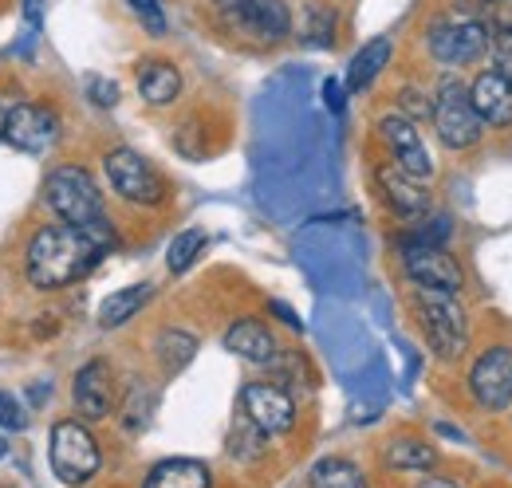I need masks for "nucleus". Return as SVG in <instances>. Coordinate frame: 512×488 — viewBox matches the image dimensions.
<instances>
[{
	"label": "nucleus",
	"mask_w": 512,
	"mask_h": 488,
	"mask_svg": "<svg viewBox=\"0 0 512 488\" xmlns=\"http://www.w3.org/2000/svg\"><path fill=\"white\" fill-rule=\"evenodd\" d=\"M115 244L111 225L99 229H79V225H44L32 241H28V256H24V272L32 280V288L40 292H60L67 284L83 280L103 252Z\"/></svg>",
	"instance_id": "1"
},
{
	"label": "nucleus",
	"mask_w": 512,
	"mask_h": 488,
	"mask_svg": "<svg viewBox=\"0 0 512 488\" xmlns=\"http://www.w3.org/2000/svg\"><path fill=\"white\" fill-rule=\"evenodd\" d=\"M44 197L52 205V213L64 225H79V229H99L107 225V209H103V193L95 178L83 166H56L44 182Z\"/></svg>",
	"instance_id": "2"
},
{
	"label": "nucleus",
	"mask_w": 512,
	"mask_h": 488,
	"mask_svg": "<svg viewBox=\"0 0 512 488\" xmlns=\"http://www.w3.org/2000/svg\"><path fill=\"white\" fill-rule=\"evenodd\" d=\"M414 311H418V327L430 343V351L453 363L465 355L469 347V323H465V307L457 304V296L449 292H430V288H414Z\"/></svg>",
	"instance_id": "3"
},
{
	"label": "nucleus",
	"mask_w": 512,
	"mask_h": 488,
	"mask_svg": "<svg viewBox=\"0 0 512 488\" xmlns=\"http://www.w3.org/2000/svg\"><path fill=\"white\" fill-rule=\"evenodd\" d=\"M430 119H434V130L442 138V146L449 150H469L481 142V130L485 122L477 119L473 103H469V87L461 79H442L438 91H434V103H430Z\"/></svg>",
	"instance_id": "4"
},
{
	"label": "nucleus",
	"mask_w": 512,
	"mask_h": 488,
	"mask_svg": "<svg viewBox=\"0 0 512 488\" xmlns=\"http://www.w3.org/2000/svg\"><path fill=\"white\" fill-rule=\"evenodd\" d=\"M48 453H52V473L64 485H87L99 473V465H103V453H99L95 433L83 426V422H75V418L52 426Z\"/></svg>",
	"instance_id": "5"
},
{
	"label": "nucleus",
	"mask_w": 512,
	"mask_h": 488,
	"mask_svg": "<svg viewBox=\"0 0 512 488\" xmlns=\"http://www.w3.org/2000/svg\"><path fill=\"white\" fill-rule=\"evenodd\" d=\"M103 170H107L111 189H115L123 201H130V205H162V201H166V182H162V174H158L138 150H127V146L107 150Z\"/></svg>",
	"instance_id": "6"
},
{
	"label": "nucleus",
	"mask_w": 512,
	"mask_h": 488,
	"mask_svg": "<svg viewBox=\"0 0 512 488\" xmlns=\"http://www.w3.org/2000/svg\"><path fill=\"white\" fill-rule=\"evenodd\" d=\"M489 28L485 20H473V16H457V20H438L426 36L430 44V56L446 67H461V63L481 60L489 52Z\"/></svg>",
	"instance_id": "7"
},
{
	"label": "nucleus",
	"mask_w": 512,
	"mask_h": 488,
	"mask_svg": "<svg viewBox=\"0 0 512 488\" xmlns=\"http://www.w3.org/2000/svg\"><path fill=\"white\" fill-rule=\"evenodd\" d=\"M402 268H406L414 288L449 292V296H457L465 288L461 264L449 256L442 244H402Z\"/></svg>",
	"instance_id": "8"
},
{
	"label": "nucleus",
	"mask_w": 512,
	"mask_h": 488,
	"mask_svg": "<svg viewBox=\"0 0 512 488\" xmlns=\"http://www.w3.org/2000/svg\"><path fill=\"white\" fill-rule=\"evenodd\" d=\"M60 138V115L44 103H12L4 122V142L20 154H48Z\"/></svg>",
	"instance_id": "9"
},
{
	"label": "nucleus",
	"mask_w": 512,
	"mask_h": 488,
	"mask_svg": "<svg viewBox=\"0 0 512 488\" xmlns=\"http://www.w3.org/2000/svg\"><path fill=\"white\" fill-rule=\"evenodd\" d=\"M241 414L253 422L264 437H280L296 426V402L276 382H249L241 390Z\"/></svg>",
	"instance_id": "10"
},
{
	"label": "nucleus",
	"mask_w": 512,
	"mask_h": 488,
	"mask_svg": "<svg viewBox=\"0 0 512 488\" xmlns=\"http://www.w3.org/2000/svg\"><path fill=\"white\" fill-rule=\"evenodd\" d=\"M469 390L481 410L501 414L512 402V347H489L473 370H469Z\"/></svg>",
	"instance_id": "11"
},
{
	"label": "nucleus",
	"mask_w": 512,
	"mask_h": 488,
	"mask_svg": "<svg viewBox=\"0 0 512 488\" xmlns=\"http://www.w3.org/2000/svg\"><path fill=\"white\" fill-rule=\"evenodd\" d=\"M225 20L260 44H280L292 32V12L284 0H237L225 8Z\"/></svg>",
	"instance_id": "12"
},
{
	"label": "nucleus",
	"mask_w": 512,
	"mask_h": 488,
	"mask_svg": "<svg viewBox=\"0 0 512 488\" xmlns=\"http://www.w3.org/2000/svg\"><path fill=\"white\" fill-rule=\"evenodd\" d=\"M379 134H383V142H386V150H390V158H394V166H402L406 174H414V178H422V182L434 174L430 150H426V142H422L418 126L406 119V115H386V119H379Z\"/></svg>",
	"instance_id": "13"
},
{
	"label": "nucleus",
	"mask_w": 512,
	"mask_h": 488,
	"mask_svg": "<svg viewBox=\"0 0 512 488\" xmlns=\"http://www.w3.org/2000/svg\"><path fill=\"white\" fill-rule=\"evenodd\" d=\"M375 182H379V193H383V201L390 205L394 217L418 221V217L430 213V189H426V182L414 178V174H406L402 166L383 162V166L375 170Z\"/></svg>",
	"instance_id": "14"
},
{
	"label": "nucleus",
	"mask_w": 512,
	"mask_h": 488,
	"mask_svg": "<svg viewBox=\"0 0 512 488\" xmlns=\"http://www.w3.org/2000/svg\"><path fill=\"white\" fill-rule=\"evenodd\" d=\"M71 398L79 418L87 422H103L115 410V386H111V363L107 359H91L79 366L75 382H71Z\"/></svg>",
	"instance_id": "15"
},
{
	"label": "nucleus",
	"mask_w": 512,
	"mask_h": 488,
	"mask_svg": "<svg viewBox=\"0 0 512 488\" xmlns=\"http://www.w3.org/2000/svg\"><path fill=\"white\" fill-rule=\"evenodd\" d=\"M469 103L485 126H512V83L501 71H481L469 87Z\"/></svg>",
	"instance_id": "16"
},
{
	"label": "nucleus",
	"mask_w": 512,
	"mask_h": 488,
	"mask_svg": "<svg viewBox=\"0 0 512 488\" xmlns=\"http://www.w3.org/2000/svg\"><path fill=\"white\" fill-rule=\"evenodd\" d=\"M134 83H138V95L150 103V107H170L178 95H182V71L170 60H142L134 67Z\"/></svg>",
	"instance_id": "17"
},
{
	"label": "nucleus",
	"mask_w": 512,
	"mask_h": 488,
	"mask_svg": "<svg viewBox=\"0 0 512 488\" xmlns=\"http://www.w3.org/2000/svg\"><path fill=\"white\" fill-rule=\"evenodd\" d=\"M225 347L237 355V359H245V363H272L276 355H280V347H276V335L260 323V319H237L229 331H225Z\"/></svg>",
	"instance_id": "18"
},
{
	"label": "nucleus",
	"mask_w": 512,
	"mask_h": 488,
	"mask_svg": "<svg viewBox=\"0 0 512 488\" xmlns=\"http://www.w3.org/2000/svg\"><path fill=\"white\" fill-rule=\"evenodd\" d=\"M213 485V473L209 465L193 461V457H170V461H158L142 488H209Z\"/></svg>",
	"instance_id": "19"
},
{
	"label": "nucleus",
	"mask_w": 512,
	"mask_h": 488,
	"mask_svg": "<svg viewBox=\"0 0 512 488\" xmlns=\"http://www.w3.org/2000/svg\"><path fill=\"white\" fill-rule=\"evenodd\" d=\"M150 296H154V284H130V288L111 292L103 300V307H99V323L103 327H123V323H130L142 307L150 304Z\"/></svg>",
	"instance_id": "20"
},
{
	"label": "nucleus",
	"mask_w": 512,
	"mask_h": 488,
	"mask_svg": "<svg viewBox=\"0 0 512 488\" xmlns=\"http://www.w3.org/2000/svg\"><path fill=\"white\" fill-rule=\"evenodd\" d=\"M386 60H390V40L386 36H379V40H371V44H363L359 52H355V60H351V67H347V91H367L371 83H375V75L386 67Z\"/></svg>",
	"instance_id": "21"
},
{
	"label": "nucleus",
	"mask_w": 512,
	"mask_h": 488,
	"mask_svg": "<svg viewBox=\"0 0 512 488\" xmlns=\"http://www.w3.org/2000/svg\"><path fill=\"white\" fill-rule=\"evenodd\" d=\"M154 355H158V363L166 374H178V370H186L193 363V355H197V339H193L190 331H182V327H166L158 339H154Z\"/></svg>",
	"instance_id": "22"
},
{
	"label": "nucleus",
	"mask_w": 512,
	"mask_h": 488,
	"mask_svg": "<svg viewBox=\"0 0 512 488\" xmlns=\"http://www.w3.org/2000/svg\"><path fill=\"white\" fill-rule=\"evenodd\" d=\"M434 461H438V453L418 437H394L386 445V465L398 473H426V469H434Z\"/></svg>",
	"instance_id": "23"
},
{
	"label": "nucleus",
	"mask_w": 512,
	"mask_h": 488,
	"mask_svg": "<svg viewBox=\"0 0 512 488\" xmlns=\"http://www.w3.org/2000/svg\"><path fill=\"white\" fill-rule=\"evenodd\" d=\"M312 488H367V477L359 473V465L343 461V457H323L308 473Z\"/></svg>",
	"instance_id": "24"
},
{
	"label": "nucleus",
	"mask_w": 512,
	"mask_h": 488,
	"mask_svg": "<svg viewBox=\"0 0 512 488\" xmlns=\"http://www.w3.org/2000/svg\"><path fill=\"white\" fill-rule=\"evenodd\" d=\"M205 248V233L201 229H186V233H178L174 244H170V252H166V268L178 276V272H186L193 260H197V252Z\"/></svg>",
	"instance_id": "25"
},
{
	"label": "nucleus",
	"mask_w": 512,
	"mask_h": 488,
	"mask_svg": "<svg viewBox=\"0 0 512 488\" xmlns=\"http://www.w3.org/2000/svg\"><path fill=\"white\" fill-rule=\"evenodd\" d=\"M150 406H154V394H150V390H142V386L134 382V386H130L127 410H123V422H127L130 433H138V429L150 422Z\"/></svg>",
	"instance_id": "26"
},
{
	"label": "nucleus",
	"mask_w": 512,
	"mask_h": 488,
	"mask_svg": "<svg viewBox=\"0 0 512 488\" xmlns=\"http://www.w3.org/2000/svg\"><path fill=\"white\" fill-rule=\"evenodd\" d=\"M304 40L316 44V48L335 44V16L323 12V8H308V36H304Z\"/></svg>",
	"instance_id": "27"
},
{
	"label": "nucleus",
	"mask_w": 512,
	"mask_h": 488,
	"mask_svg": "<svg viewBox=\"0 0 512 488\" xmlns=\"http://www.w3.org/2000/svg\"><path fill=\"white\" fill-rule=\"evenodd\" d=\"M130 12L142 20V28L150 32V36H166V12H162V4L158 0H127Z\"/></svg>",
	"instance_id": "28"
},
{
	"label": "nucleus",
	"mask_w": 512,
	"mask_h": 488,
	"mask_svg": "<svg viewBox=\"0 0 512 488\" xmlns=\"http://www.w3.org/2000/svg\"><path fill=\"white\" fill-rule=\"evenodd\" d=\"M83 87H87V99H91L95 107H115V103H119V87H115L111 79H103V75H87Z\"/></svg>",
	"instance_id": "29"
},
{
	"label": "nucleus",
	"mask_w": 512,
	"mask_h": 488,
	"mask_svg": "<svg viewBox=\"0 0 512 488\" xmlns=\"http://www.w3.org/2000/svg\"><path fill=\"white\" fill-rule=\"evenodd\" d=\"M493 36H505L512 40V0H489V24H485Z\"/></svg>",
	"instance_id": "30"
},
{
	"label": "nucleus",
	"mask_w": 512,
	"mask_h": 488,
	"mask_svg": "<svg viewBox=\"0 0 512 488\" xmlns=\"http://www.w3.org/2000/svg\"><path fill=\"white\" fill-rule=\"evenodd\" d=\"M24 426H28L24 406H20L12 394H4V390H0V429H24Z\"/></svg>",
	"instance_id": "31"
},
{
	"label": "nucleus",
	"mask_w": 512,
	"mask_h": 488,
	"mask_svg": "<svg viewBox=\"0 0 512 488\" xmlns=\"http://www.w3.org/2000/svg\"><path fill=\"white\" fill-rule=\"evenodd\" d=\"M398 107H402V111H410V115H406L410 122L430 115V103H426V99H418V91H414V87H402V91H398Z\"/></svg>",
	"instance_id": "32"
},
{
	"label": "nucleus",
	"mask_w": 512,
	"mask_h": 488,
	"mask_svg": "<svg viewBox=\"0 0 512 488\" xmlns=\"http://www.w3.org/2000/svg\"><path fill=\"white\" fill-rule=\"evenodd\" d=\"M493 71H501V75L512 83V40L497 44V67H493Z\"/></svg>",
	"instance_id": "33"
},
{
	"label": "nucleus",
	"mask_w": 512,
	"mask_h": 488,
	"mask_svg": "<svg viewBox=\"0 0 512 488\" xmlns=\"http://www.w3.org/2000/svg\"><path fill=\"white\" fill-rule=\"evenodd\" d=\"M323 99H327V107H331L335 115L343 111V87H339L335 79H327V83H323Z\"/></svg>",
	"instance_id": "34"
},
{
	"label": "nucleus",
	"mask_w": 512,
	"mask_h": 488,
	"mask_svg": "<svg viewBox=\"0 0 512 488\" xmlns=\"http://www.w3.org/2000/svg\"><path fill=\"white\" fill-rule=\"evenodd\" d=\"M40 4H44V0H24V12H28L32 24H40Z\"/></svg>",
	"instance_id": "35"
},
{
	"label": "nucleus",
	"mask_w": 512,
	"mask_h": 488,
	"mask_svg": "<svg viewBox=\"0 0 512 488\" xmlns=\"http://www.w3.org/2000/svg\"><path fill=\"white\" fill-rule=\"evenodd\" d=\"M418 488H461V485H453V481H446V477H426Z\"/></svg>",
	"instance_id": "36"
},
{
	"label": "nucleus",
	"mask_w": 512,
	"mask_h": 488,
	"mask_svg": "<svg viewBox=\"0 0 512 488\" xmlns=\"http://www.w3.org/2000/svg\"><path fill=\"white\" fill-rule=\"evenodd\" d=\"M8 111H12V107L0 99V138H4V122H8Z\"/></svg>",
	"instance_id": "37"
},
{
	"label": "nucleus",
	"mask_w": 512,
	"mask_h": 488,
	"mask_svg": "<svg viewBox=\"0 0 512 488\" xmlns=\"http://www.w3.org/2000/svg\"><path fill=\"white\" fill-rule=\"evenodd\" d=\"M213 4H217V8H221V12H225V8H233V4H237V0H213Z\"/></svg>",
	"instance_id": "38"
}]
</instances>
